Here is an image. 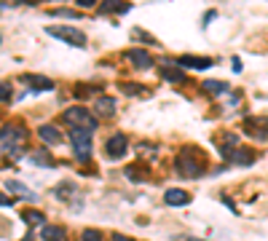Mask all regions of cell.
Returning <instances> with one entry per match:
<instances>
[{
  "instance_id": "obj_1",
  "label": "cell",
  "mask_w": 268,
  "mask_h": 241,
  "mask_svg": "<svg viewBox=\"0 0 268 241\" xmlns=\"http://www.w3.org/2000/svg\"><path fill=\"white\" fill-rule=\"evenodd\" d=\"M70 140H73L75 161L86 164V161L91 158V132H86V129H73V132H70Z\"/></svg>"
},
{
  "instance_id": "obj_2",
  "label": "cell",
  "mask_w": 268,
  "mask_h": 241,
  "mask_svg": "<svg viewBox=\"0 0 268 241\" xmlns=\"http://www.w3.org/2000/svg\"><path fill=\"white\" fill-rule=\"evenodd\" d=\"M64 120L73 124V129H86V132H94V129H97V118H94L89 110H83V107L64 110Z\"/></svg>"
},
{
  "instance_id": "obj_3",
  "label": "cell",
  "mask_w": 268,
  "mask_h": 241,
  "mask_svg": "<svg viewBox=\"0 0 268 241\" xmlns=\"http://www.w3.org/2000/svg\"><path fill=\"white\" fill-rule=\"evenodd\" d=\"M46 32L51 35V38H59V41H67L70 46H86V35L81 30H75V27H64V24H56V27H46Z\"/></svg>"
},
{
  "instance_id": "obj_4",
  "label": "cell",
  "mask_w": 268,
  "mask_h": 241,
  "mask_svg": "<svg viewBox=\"0 0 268 241\" xmlns=\"http://www.w3.org/2000/svg\"><path fill=\"white\" fill-rule=\"evenodd\" d=\"M126 137L123 134H116V137H110L108 145H105V150H108L110 158H121V155H126Z\"/></svg>"
},
{
  "instance_id": "obj_5",
  "label": "cell",
  "mask_w": 268,
  "mask_h": 241,
  "mask_svg": "<svg viewBox=\"0 0 268 241\" xmlns=\"http://www.w3.org/2000/svg\"><path fill=\"white\" fill-rule=\"evenodd\" d=\"M126 57H129V62L134 64V67H140V70H150L153 67V57L145 49H131Z\"/></svg>"
},
{
  "instance_id": "obj_6",
  "label": "cell",
  "mask_w": 268,
  "mask_h": 241,
  "mask_svg": "<svg viewBox=\"0 0 268 241\" xmlns=\"http://www.w3.org/2000/svg\"><path fill=\"white\" fill-rule=\"evenodd\" d=\"M177 169L183 172L185 177H198V174H201V164H196L188 153H183V155L177 158Z\"/></svg>"
},
{
  "instance_id": "obj_7",
  "label": "cell",
  "mask_w": 268,
  "mask_h": 241,
  "mask_svg": "<svg viewBox=\"0 0 268 241\" xmlns=\"http://www.w3.org/2000/svg\"><path fill=\"white\" fill-rule=\"evenodd\" d=\"M6 190H8V193H16V196H19V198H24V201H38L35 190H30L27 185L16 182V180H8V182H6Z\"/></svg>"
},
{
  "instance_id": "obj_8",
  "label": "cell",
  "mask_w": 268,
  "mask_h": 241,
  "mask_svg": "<svg viewBox=\"0 0 268 241\" xmlns=\"http://www.w3.org/2000/svg\"><path fill=\"white\" fill-rule=\"evenodd\" d=\"M19 129H3L0 132V147H3L6 153H11V150H16V142H19Z\"/></svg>"
},
{
  "instance_id": "obj_9",
  "label": "cell",
  "mask_w": 268,
  "mask_h": 241,
  "mask_svg": "<svg viewBox=\"0 0 268 241\" xmlns=\"http://www.w3.org/2000/svg\"><path fill=\"white\" fill-rule=\"evenodd\" d=\"M38 137L46 142V145H59L62 142V134H59V129L56 126H51V124H46V126H41L38 129Z\"/></svg>"
},
{
  "instance_id": "obj_10",
  "label": "cell",
  "mask_w": 268,
  "mask_h": 241,
  "mask_svg": "<svg viewBox=\"0 0 268 241\" xmlns=\"http://www.w3.org/2000/svg\"><path fill=\"white\" fill-rule=\"evenodd\" d=\"M164 201L169 204V207H185V204H190V196L185 190H180V188H169Z\"/></svg>"
},
{
  "instance_id": "obj_11",
  "label": "cell",
  "mask_w": 268,
  "mask_h": 241,
  "mask_svg": "<svg viewBox=\"0 0 268 241\" xmlns=\"http://www.w3.org/2000/svg\"><path fill=\"white\" fill-rule=\"evenodd\" d=\"M180 70L183 67H193V70H207V67H212V59H204V57H180Z\"/></svg>"
},
{
  "instance_id": "obj_12",
  "label": "cell",
  "mask_w": 268,
  "mask_h": 241,
  "mask_svg": "<svg viewBox=\"0 0 268 241\" xmlns=\"http://www.w3.org/2000/svg\"><path fill=\"white\" fill-rule=\"evenodd\" d=\"M94 110H97L99 115H113L116 113V99L113 97H99L97 102H94Z\"/></svg>"
},
{
  "instance_id": "obj_13",
  "label": "cell",
  "mask_w": 268,
  "mask_h": 241,
  "mask_svg": "<svg viewBox=\"0 0 268 241\" xmlns=\"http://www.w3.org/2000/svg\"><path fill=\"white\" fill-rule=\"evenodd\" d=\"M30 86H35L38 91H51L54 89V81H49V78H43V75H27L24 78Z\"/></svg>"
},
{
  "instance_id": "obj_14",
  "label": "cell",
  "mask_w": 268,
  "mask_h": 241,
  "mask_svg": "<svg viewBox=\"0 0 268 241\" xmlns=\"http://www.w3.org/2000/svg\"><path fill=\"white\" fill-rule=\"evenodd\" d=\"M54 196L59 198V201H67L70 196H75V185H73V182H59V185L54 188Z\"/></svg>"
},
{
  "instance_id": "obj_15",
  "label": "cell",
  "mask_w": 268,
  "mask_h": 241,
  "mask_svg": "<svg viewBox=\"0 0 268 241\" xmlns=\"http://www.w3.org/2000/svg\"><path fill=\"white\" fill-rule=\"evenodd\" d=\"M30 161L35 164V166H54V158L46 150H32L30 153Z\"/></svg>"
},
{
  "instance_id": "obj_16",
  "label": "cell",
  "mask_w": 268,
  "mask_h": 241,
  "mask_svg": "<svg viewBox=\"0 0 268 241\" xmlns=\"http://www.w3.org/2000/svg\"><path fill=\"white\" fill-rule=\"evenodd\" d=\"M161 78L164 81H183V70L172 67V64H164V67H161Z\"/></svg>"
},
{
  "instance_id": "obj_17",
  "label": "cell",
  "mask_w": 268,
  "mask_h": 241,
  "mask_svg": "<svg viewBox=\"0 0 268 241\" xmlns=\"http://www.w3.org/2000/svg\"><path fill=\"white\" fill-rule=\"evenodd\" d=\"M204 89L209 91V94H225V91H228V86H225V83H220V81H204Z\"/></svg>"
},
{
  "instance_id": "obj_18",
  "label": "cell",
  "mask_w": 268,
  "mask_h": 241,
  "mask_svg": "<svg viewBox=\"0 0 268 241\" xmlns=\"http://www.w3.org/2000/svg\"><path fill=\"white\" fill-rule=\"evenodd\" d=\"M62 236H64L62 228H51V225L43 228V238H46V241H62Z\"/></svg>"
},
{
  "instance_id": "obj_19",
  "label": "cell",
  "mask_w": 268,
  "mask_h": 241,
  "mask_svg": "<svg viewBox=\"0 0 268 241\" xmlns=\"http://www.w3.org/2000/svg\"><path fill=\"white\" fill-rule=\"evenodd\" d=\"M24 222H30V225H43V215H41V212H27V215H24Z\"/></svg>"
},
{
  "instance_id": "obj_20",
  "label": "cell",
  "mask_w": 268,
  "mask_h": 241,
  "mask_svg": "<svg viewBox=\"0 0 268 241\" xmlns=\"http://www.w3.org/2000/svg\"><path fill=\"white\" fill-rule=\"evenodd\" d=\"M83 241H102V236H99V230H83Z\"/></svg>"
},
{
  "instance_id": "obj_21",
  "label": "cell",
  "mask_w": 268,
  "mask_h": 241,
  "mask_svg": "<svg viewBox=\"0 0 268 241\" xmlns=\"http://www.w3.org/2000/svg\"><path fill=\"white\" fill-rule=\"evenodd\" d=\"M8 97H11V86H8V83H0V102H6Z\"/></svg>"
},
{
  "instance_id": "obj_22",
  "label": "cell",
  "mask_w": 268,
  "mask_h": 241,
  "mask_svg": "<svg viewBox=\"0 0 268 241\" xmlns=\"http://www.w3.org/2000/svg\"><path fill=\"white\" fill-rule=\"evenodd\" d=\"M75 3H78L81 8H91V6H94V0H75Z\"/></svg>"
},
{
  "instance_id": "obj_23",
  "label": "cell",
  "mask_w": 268,
  "mask_h": 241,
  "mask_svg": "<svg viewBox=\"0 0 268 241\" xmlns=\"http://www.w3.org/2000/svg\"><path fill=\"white\" fill-rule=\"evenodd\" d=\"M54 16H75V11H54Z\"/></svg>"
},
{
  "instance_id": "obj_24",
  "label": "cell",
  "mask_w": 268,
  "mask_h": 241,
  "mask_svg": "<svg viewBox=\"0 0 268 241\" xmlns=\"http://www.w3.org/2000/svg\"><path fill=\"white\" fill-rule=\"evenodd\" d=\"M11 204V198H6V196H0V207H8Z\"/></svg>"
},
{
  "instance_id": "obj_25",
  "label": "cell",
  "mask_w": 268,
  "mask_h": 241,
  "mask_svg": "<svg viewBox=\"0 0 268 241\" xmlns=\"http://www.w3.org/2000/svg\"><path fill=\"white\" fill-rule=\"evenodd\" d=\"M113 241H131V238H126V236H113Z\"/></svg>"
},
{
  "instance_id": "obj_26",
  "label": "cell",
  "mask_w": 268,
  "mask_h": 241,
  "mask_svg": "<svg viewBox=\"0 0 268 241\" xmlns=\"http://www.w3.org/2000/svg\"><path fill=\"white\" fill-rule=\"evenodd\" d=\"M177 241H193V238H188V236H180Z\"/></svg>"
},
{
  "instance_id": "obj_27",
  "label": "cell",
  "mask_w": 268,
  "mask_h": 241,
  "mask_svg": "<svg viewBox=\"0 0 268 241\" xmlns=\"http://www.w3.org/2000/svg\"><path fill=\"white\" fill-rule=\"evenodd\" d=\"M0 41H3V35H0Z\"/></svg>"
}]
</instances>
